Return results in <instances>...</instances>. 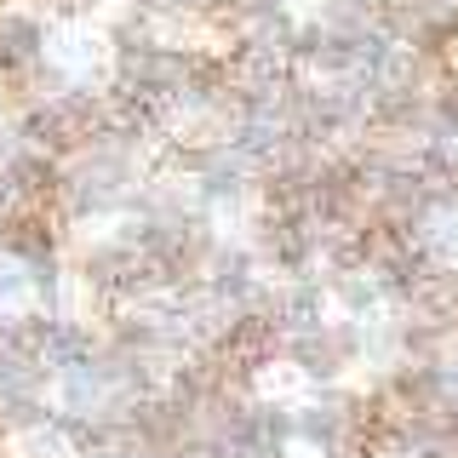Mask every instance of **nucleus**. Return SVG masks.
Returning <instances> with one entry per match:
<instances>
[]
</instances>
